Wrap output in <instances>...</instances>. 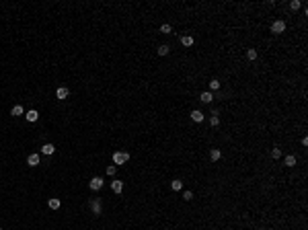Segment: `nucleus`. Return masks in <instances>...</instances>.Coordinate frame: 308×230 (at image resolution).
<instances>
[{"mask_svg":"<svg viewBox=\"0 0 308 230\" xmlns=\"http://www.w3.org/2000/svg\"><path fill=\"white\" fill-rule=\"evenodd\" d=\"M284 29H285L284 21H275V23L271 25V31H273V33H284Z\"/></svg>","mask_w":308,"mask_h":230,"instance_id":"nucleus-4","label":"nucleus"},{"mask_svg":"<svg viewBox=\"0 0 308 230\" xmlns=\"http://www.w3.org/2000/svg\"><path fill=\"white\" fill-rule=\"evenodd\" d=\"M127 160H129V154H127V152H113V162H115V166H117V164H126Z\"/></svg>","mask_w":308,"mask_h":230,"instance_id":"nucleus-1","label":"nucleus"},{"mask_svg":"<svg viewBox=\"0 0 308 230\" xmlns=\"http://www.w3.org/2000/svg\"><path fill=\"white\" fill-rule=\"evenodd\" d=\"M181 43H183L185 47L193 45V37H191V35H185V37H181Z\"/></svg>","mask_w":308,"mask_h":230,"instance_id":"nucleus-14","label":"nucleus"},{"mask_svg":"<svg viewBox=\"0 0 308 230\" xmlns=\"http://www.w3.org/2000/svg\"><path fill=\"white\" fill-rule=\"evenodd\" d=\"M91 207H92V212H95L97 216L101 214V210H103V207H101V201H92V204H91Z\"/></svg>","mask_w":308,"mask_h":230,"instance_id":"nucleus-16","label":"nucleus"},{"mask_svg":"<svg viewBox=\"0 0 308 230\" xmlns=\"http://www.w3.org/2000/svg\"><path fill=\"white\" fill-rule=\"evenodd\" d=\"M11 115H12V117H19V115H23V107H21V105H14V107L11 109Z\"/></svg>","mask_w":308,"mask_h":230,"instance_id":"nucleus-12","label":"nucleus"},{"mask_svg":"<svg viewBox=\"0 0 308 230\" xmlns=\"http://www.w3.org/2000/svg\"><path fill=\"white\" fill-rule=\"evenodd\" d=\"M271 156H273V158H279V156H282V150H279V148H273V150H271Z\"/></svg>","mask_w":308,"mask_h":230,"instance_id":"nucleus-24","label":"nucleus"},{"mask_svg":"<svg viewBox=\"0 0 308 230\" xmlns=\"http://www.w3.org/2000/svg\"><path fill=\"white\" fill-rule=\"evenodd\" d=\"M220 156H222V152H220L218 148H212V152H210V158L216 162V160H220Z\"/></svg>","mask_w":308,"mask_h":230,"instance_id":"nucleus-13","label":"nucleus"},{"mask_svg":"<svg viewBox=\"0 0 308 230\" xmlns=\"http://www.w3.org/2000/svg\"><path fill=\"white\" fill-rule=\"evenodd\" d=\"M27 164H29V166H37V164H39V154H35V152L29 154V156H27Z\"/></svg>","mask_w":308,"mask_h":230,"instance_id":"nucleus-5","label":"nucleus"},{"mask_svg":"<svg viewBox=\"0 0 308 230\" xmlns=\"http://www.w3.org/2000/svg\"><path fill=\"white\" fill-rule=\"evenodd\" d=\"M0 230H2V228H0Z\"/></svg>","mask_w":308,"mask_h":230,"instance_id":"nucleus-27","label":"nucleus"},{"mask_svg":"<svg viewBox=\"0 0 308 230\" xmlns=\"http://www.w3.org/2000/svg\"><path fill=\"white\" fill-rule=\"evenodd\" d=\"M183 199H185V201H191V199H193V193H191V191H185V193H183Z\"/></svg>","mask_w":308,"mask_h":230,"instance_id":"nucleus-23","label":"nucleus"},{"mask_svg":"<svg viewBox=\"0 0 308 230\" xmlns=\"http://www.w3.org/2000/svg\"><path fill=\"white\" fill-rule=\"evenodd\" d=\"M89 187H91L92 191H99V189L103 187V179H101V177H92L91 183H89Z\"/></svg>","mask_w":308,"mask_h":230,"instance_id":"nucleus-2","label":"nucleus"},{"mask_svg":"<svg viewBox=\"0 0 308 230\" xmlns=\"http://www.w3.org/2000/svg\"><path fill=\"white\" fill-rule=\"evenodd\" d=\"M111 189H113L115 193H121V191H123V183H121V181H113V183H111Z\"/></svg>","mask_w":308,"mask_h":230,"instance_id":"nucleus-10","label":"nucleus"},{"mask_svg":"<svg viewBox=\"0 0 308 230\" xmlns=\"http://www.w3.org/2000/svg\"><path fill=\"white\" fill-rule=\"evenodd\" d=\"M210 123H212V127H218V126H220V119H218V111H214V113H212V119H210Z\"/></svg>","mask_w":308,"mask_h":230,"instance_id":"nucleus-15","label":"nucleus"},{"mask_svg":"<svg viewBox=\"0 0 308 230\" xmlns=\"http://www.w3.org/2000/svg\"><path fill=\"white\" fill-rule=\"evenodd\" d=\"M25 117H27V121H31V123H35V121L39 119V113H37L35 109H31V111H27V115H25Z\"/></svg>","mask_w":308,"mask_h":230,"instance_id":"nucleus-6","label":"nucleus"},{"mask_svg":"<svg viewBox=\"0 0 308 230\" xmlns=\"http://www.w3.org/2000/svg\"><path fill=\"white\" fill-rule=\"evenodd\" d=\"M68 95H70V91L66 89V86H60V89L56 91V97H58V99H66Z\"/></svg>","mask_w":308,"mask_h":230,"instance_id":"nucleus-8","label":"nucleus"},{"mask_svg":"<svg viewBox=\"0 0 308 230\" xmlns=\"http://www.w3.org/2000/svg\"><path fill=\"white\" fill-rule=\"evenodd\" d=\"M300 6H302V4H300V0H292V2H290V8H292V11H298Z\"/></svg>","mask_w":308,"mask_h":230,"instance_id":"nucleus-22","label":"nucleus"},{"mask_svg":"<svg viewBox=\"0 0 308 230\" xmlns=\"http://www.w3.org/2000/svg\"><path fill=\"white\" fill-rule=\"evenodd\" d=\"M49 207H51V210H58V207H60V199H58V197H51V199H49Z\"/></svg>","mask_w":308,"mask_h":230,"instance_id":"nucleus-18","label":"nucleus"},{"mask_svg":"<svg viewBox=\"0 0 308 230\" xmlns=\"http://www.w3.org/2000/svg\"><path fill=\"white\" fill-rule=\"evenodd\" d=\"M169 51H171V47H169V45H160L158 47V56H166Z\"/></svg>","mask_w":308,"mask_h":230,"instance_id":"nucleus-19","label":"nucleus"},{"mask_svg":"<svg viewBox=\"0 0 308 230\" xmlns=\"http://www.w3.org/2000/svg\"><path fill=\"white\" fill-rule=\"evenodd\" d=\"M107 175H115V164H111V166H107Z\"/></svg>","mask_w":308,"mask_h":230,"instance_id":"nucleus-26","label":"nucleus"},{"mask_svg":"<svg viewBox=\"0 0 308 230\" xmlns=\"http://www.w3.org/2000/svg\"><path fill=\"white\" fill-rule=\"evenodd\" d=\"M247 58L249 60H257V49H247Z\"/></svg>","mask_w":308,"mask_h":230,"instance_id":"nucleus-21","label":"nucleus"},{"mask_svg":"<svg viewBox=\"0 0 308 230\" xmlns=\"http://www.w3.org/2000/svg\"><path fill=\"white\" fill-rule=\"evenodd\" d=\"M54 152H56V146L54 144H43L41 146V154H45V156H51Z\"/></svg>","mask_w":308,"mask_h":230,"instance_id":"nucleus-3","label":"nucleus"},{"mask_svg":"<svg viewBox=\"0 0 308 230\" xmlns=\"http://www.w3.org/2000/svg\"><path fill=\"white\" fill-rule=\"evenodd\" d=\"M199 99H201V103H210V101L214 99V95H212L210 91H205V92H201V97H199Z\"/></svg>","mask_w":308,"mask_h":230,"instance_id":"nucleus-11","label":"nucleus"},{"mask_svg":"<svg viewBox=\"0 0 308 230\" xmlns=\"http://www.w3.org/2000/svg\"><path fill=\"white\" fill-rule=\"evenodd\" d=\"M171 187H173V191H181V187H183V181H179V179H175L171 183Z\"/></svg>","mask_w":308,"mask_h":230,"instance_id":"nucleus-17","label":"nucleus"},{"mask_svg":"<svg viewBox=\"0 0 308 230\" xmlns=\"http://www.w3.org/2000/svg\"><path fill=\"white\" fill-rule=\"evenodd\" d=\"M191 119L197 121V123H201V121H204V113H201L199 109H195V111H191Z\"/></svg>","mask_w":308,"mask_h":230,"instance_id":"nucleus-7","label":"nucleus"},{"mask_svg":"<svg viewBox=\"0 0 308 230\" xmlns=\"http://www.w3.org/2000/svg\"><path fill=\"white\" fill-rule=\"evenodd\" d=\"M160 33H171V25H162L160 27Z\"/></svg>","mask_w":308,"mask_h":230,"instance_id":"nucleus-25","label":"nucleus"},{"mask_svg":"<svg viewBox=\"0 0 308 230\" xmlns=\"http://www.w3.org/2000/svg\"><path fill=\"white\" fill-rule=\"evenodd\" d=\"M218 89H220V80H216V78H214V80L210 82V91H218Z\"/></svg>","mask_w":308,"mask_h":230,"instance_id":"nucleus-20","label":"nucleus"},{"mask_svg":"<svg viewBox=\"0 0 308 230\" xmlns=\"http://www.w3.org/2000/svg\"><path fill=\"white\" fill-rule=\"evenodd\" d=\"M284 162H285V166H296V156L294 154H288L284 158Z\"/></svg>","mask_w":308,"mask_h":230,"instance_id":"nucleus-9","label":"nucleus"}]
</instances>
